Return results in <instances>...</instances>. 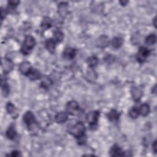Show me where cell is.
I'll list each match as a JSON object with an SVG mask.
<instances>
[{
	"label": "cell",
	"mask_w": 157,
	"mask_h": 157,
	"mask_svg": "<svg viewBox=\"0 0 157 157\" xmlns=\"http://www.w3.org/2000/svg\"><path fill=\"white\" fill-rule=\"evenodd\" d=\"M23 120L29 131H35L36 129H37V122L34 115L31 111H27L23 115Z\"/></svg>",
	"instance_id": "cell-1"
},
{
	"label": "cell",
	"mask_w": 157,
	"mask_h": 157,
	"mask_svg": "<svg viewBox=\"0 0 157 157\" xmlns=\"http://www.w3.org/2000/svg\"><path fill=\"white\" fill-rule=\"evenodd\" d=\"M36 45L35 39L31 35L25 37L24 41L21 45L20 52L24 55H29Z\"/></svg>",
	"instance_id": "cell-2"
},
{
	"label": "cell",
	"mask_w": 157,
	"mask_h": 157,
	"mask_svg": "<svg viewBox=\"0 0 157 157\" xmlns=\"http://www.w3.org/2000/svg\"><path fill=\"white\" fill-rule=\"evenodd\" d=\"M85 124L82 122L78 121L69 129L68 132L77 139L85 136Z\"/></svg>",
	"instance_id": "cell-3"
},
{
	"label": "cell",
	"mask_w": 157,
	"mask_h": 157,
	"mask_svg": "<svg viewBox=\"0 0 157 157\" xmlns=\"http://www.w3.org/2000/svg\"><path fill=\"white\" fill-rule=\"evenodd\" d=\"M100 113L98 110H93L90 112L86 117V121L91 128L95 127L97 125Z\"/></svg>",
	"instance_id": "cell-4"
},
{
	"label": "cell",
	"mask_w": 157,
	"mask_h": 157,
	"mask_svg": "<svg viewBox=\"0 0 157 157\" xmlns=\"http://www.w3.org/2000/svg\"><path fill=\"white\" fill-rule=\"evenodd\" d=\"M150 55V50L145 47H140L136 55V59L139 63H144Z\"/></svg>",
	"instance_id": "cell-5"
},
{
	"label": "cell",
	"mask_w": 157,
	"mask_h": 157,
	"mask_svg": "<svg viewBox=\"0 0 157 157\" xmlns=\"http://www.w3.org/2000/svg\"><path fill=\"white\" fill-rule=\"evenodd\" d=\"M66 110L68 114L75 115L79 111V105L77 101L72 100L69 101L66 105Z\"/></svg>",
	"instance_id": "cell-6"
},
{
	"label": "cell",
	"mask_w": 157,
	"mask_h": 157,
	"mask_svg": "<svg viewBox=\"0 0 157 157\" xmlns=\"http://www.w3.org/2000/svg\"><path fill=\"white\" fill-rule=\"evenodd\" d=\"M1 67L4 74H8L13 69V63L9 58H2L1 61Z\"/></svg>",
	"instance_id": "cell-7"
},
{
	"label": "cell",
	"mask_w": 157,
	"mask_h": 157,
	"mask_svg": "<svg viewBox=\"0 0 157 157\" xmlns=\"http://www.w3.org/2000/svg\"><path fill=\"white\" fill-rule=\"evenodd\" d=\"M76 52L77 50L75 48L71 47L66 48L63 52V58L67 60H72L75 57Z\"/></svg>",
	"instance_id": "cell-8"
},
{
	"label": "cell",
	"mask_w": 157,
	"mask_h": 157,
	"mask_svg": "<svg viewBox=\"0 0 157 157\" xmlns=\"http://www.w3.org/2000/svg\"><path fill=\"white\" fill-rule=\"evenodd\" d=\"M109 37L106 35L100 36L96 40V45L100 48H104L109 45Z\"/></svg>",
	"instance_id": "cell-9"
},
{
	"label": "cell",
	"mask_w": 157,
	"mask_h": 157,
	"mask_svg": "<svg viewBox=\"0 0 157 157\" xmlns=\"http://www.w3.org/2000/svg\"><path fill=\"white\" fill-rule=\"evenodd\" d=\"M131 93L133 100L136 102H139L143 95L142 90L137 86H132L131 90Z\"/></svg>",
	"instance_id": "cell-10"
},
{
	"label": "cell",
	"mask_w": 157,
	"mask_h": 157,
	"mask_svg": "<svg viewBox=\"0 0 157 157\" xmlns=\"http://www.w3.org/2000/svg\"><path fill=\"white\" fill-rule=\"evenodd\" d=\"M31 69L32 67L31 66V64L28 61H23L19 64L18 66V69L20 73L25 75H27V74L29 72Z\"/></svg>",
	"instance_id": "cell-11"
},
{
	"label": "cell",
	"mask_w": 157,
	"mask_h": 157,
	"mask_svg": "<svg viewBox=\"0 0 157 157\" xmlns=\"http://www.w3.org/2000/svg\"><path fill=\"white\" fill-rule=\"evenodd\" d=\"M109 154L111 156H122L124 155V151L117 144H114L109 150Z\"/></svg>",
	"instance_id": "cell-12"
},
{
	"label": "cell",
	"mask_w": 157,
	"mask_h": 157,
	"mask_svg": "<svg viewBox=\"0 0 157 157\" xmlns=\"http://www.w3.org/2000/svg\"><path fill=\"white\" fill-rule=\"evenodd\" d=\"M26 76L28 77V78L30 80H32V81L37 80L42 78V75L39 72V71H38L36 68H33V67Z\"/></svg>",
	"instance_id": "cell-13"
},
{
	"label": "cell",
	"mask_w": 157,
	"mask_h": 157,
	"mask_svg": "<svg viewBox=\"0 0 157 157\" xmlns=\"http://www.w3.org/2000/svg\"><path fill=\"white\" fill-rule=\"evenodd\" d=\"M6 109L7 112L9 115H10L13 118H15L18 116L17 109H16L15 106L11 102H8L6 104Z\"/></svg>",
	"instance_id": "cell-14"
},
{
	"label": "cell",
	"mask_w": 157,
	"mask_h": 157,
	"mask_svg": "<svg viewBox=\"0 0 157 157\" xmlns=\"http://www.w3.org/2000/svg\"><path fill=\"white\" fill-rule=\"evenodd\" d=\"M56 44L57 43L53 40V38H50L45 40V48L47 49V50L50 53H54L55 51Z\"/></svg>",
	"instance_id": "cell-15"
},
{
	"label": "cell",
	"mask_w": 157,
	"mask_h": 157,
	"mask_svg": "<svg viewBox=\"0 0 157 157\" xmlns=\"http://www.w3.org/2000/svg\"><path fill=\"white\" fill-rule=\"evenodd\" d=\"M17 136V131L15 129V126L13 124L9 126L8 129L6 132V136L9 140H13Z\"/></svg>",
	"instance_id": "cell-16"
},
{
	"label": "cell",
	"mask_w": 157,
	"mask_h": 157,
	"mask_svg": "<svg viewBox=\"0 0 157 157\" xmlns=\"http://www.w3.org/2000/svg\"><path fill=\"white\" fill-rule=\"evenodd\" d=\"M68 119V116L67 113L64 112H61L57 113L55 116V120L57 123H65Z\"/></svg>",
	"instance_id": "cell-17"
},
{
	"label": "cell",
	"mask_w": 157,
	"mask_h": 157,
	"mask_svg": "<svg viewBox=\"0 0 157 157\" xmlns=\"http://www.w3.org/2000/svg\"><path fill=\"white\" fill-rule=\"evenodd\" d=\"M58 13L62 17H65L68 12V4L67 2H61L58 6Z\"/></svg>",
	"instance_id": "cell-18"
},
{
	"label": "cell",
	"mask_w": 157,
	"mask_h": 157,
	"mask_svg": "<svg viewBox=\"0 0 157 157\" xmlns=\"http://www.w3.org/2000/svg\"><path fill=\"white\" fill-rule=\"evenodd\" d=\"M41 78L42 81L40 84V87L43 89H48L53 83L52 79L47 75L42 77Z\"/></svg>",
	"instance_id": "cell-19"
},
{
	"label": "cell",
	"mask_w": 157,
	"mask_h": 157,
	"mask_svg": "<svg viewBox=\"0 0 157 157\" xmlns=\"http://www.w3.org/2000/svg\"><path fill=\"white\" fill-rule=\"evenodd\" d=\"M107 118L112 122L117 121L118 120L120 117V113L115 109H112L107 115Z\"/></svg>",
	"instance_id": "cell-20"
},
{
	"label": "cell",
	"mask_w": 157,
	"mask_h": 157,
	"mask_svg": "<svg viewBox=\"0 0 157 157\" xmlns=\"http://www.w3.org/2000/svg\"><path fill=\"white\" fill-rule=\"evenodd\" d=\"M110 43L113 48L118 49L122 46L123 44V39L120 37H115L112 39Z\"/></svg>",
	"instance_id": "cell-21"
},
{
	"label": "cell",
	"mask_w": 157,
	"mask_h": 157,
	"mask_svg": "<svg viewBox=\"0 0 157 157\" xmlns=\"http://www.w3.org/2000/svg\"><path fill=\"white\" fill-rule=\"evenodd\" d=\"M52 25V20L48 17H45L40 23V27L43 30H46L51 28Z\"/></svg>",
	"instance_id": "cell-22"
},
{
	"label": "cell",
	"mask_w": 157,
	"mask_h": 157,
	"mask_svg": "<svg viewBox=\"0 0 157 157\" xmlns=\"http://www.w3.org/2000/svg\"><path fill=\"white\" fill-rule=\"evenodd\" d=\"M1 90L2 94L4 96L6 97L9 95L10 92V87L8 83H7L6 79L1 78Z\"/></svg>",
	"instance_id": "cell-23"
},
{
	"label": "cell",
	"mask_w": 157,
	"mask_h": 157,
	"mask_svg": "<svg viewBox=\"0 0 157 157\" xmlns=\"http://www.w3.org/2000/svg\"><path fill=\"white\" fill-rule=\"evenodd\" d=\"M64 33L60 30H55L53 34V39L56 43L61 42L64 39Z\"/></svg>",
	"instance_id": "cell-24"
},
{
	"label": "cell",
	"mask_w": 157,
	"mask_h": 157,
	"mask_svg": "<svg viewBox=\"0 0 157 157\" xmlns=\"http://www.w3.org/2000/svg\"><path fill=\"white\" fill-rule=\"evenodd\" d=\"M139 110V114H140L143 117H146L150 113V108L148 104L144 103L140 105Z\"/></svg>",
	"instance_id": "cell-25"
},
{
	"label": "cell",
	"mask_w": 157,
	"mask_h": 157,
	"mask_svg": "<svg viewBox=\"0 0 157 157\" xmlns=\"http://www.w3.org/2000/svg\"><path fill=\"white\" fill-rule=\"evenodd\" d=\"M86 63L90 68L94 69V67H96L98 63V59L95 55H93L87 58Z\"/></svg>",
	"instance_id": "cell-26"
},
{
	"label": "cell",
	"mask_w": 157,
	"mask_h": 157,
	"mask_svg": "<svg viewBox=\"0 0 157 157\" xmlns=\"http://www.w3.org/2000/svg\"><path fill=\"white\" fill-rule=\"evenodd\" d=\"M19 3H20L19 1H16V0L9 1H8L7 8V11L9 12H10V13H12V12H15L16 7L19 4Z\"/></svg>",
	"instance_id": "cell-27"
},
{
	"label": "cell",
	"mask_w": 157,
	"mask_h": 157,
	"mask_svg": "<svg viewBox=\"0 0 157 157\" xmlns=\"http://www.w3.org/2000/svg\"><path fill=\"white\" fill-rule=\"evenodd\" d=\"M86 79L90 81V82H93L97 78V74L96 72L94 71L93 69L90 68L89 71L87 72L86 75Z\"/></svg>",
	"instance_id": "cell-28"
},
{
	"label": "cell",
	"mask_w": 157,
	"mask_h": 157,
	"mask_svg": "<svg viewBox=\"0 0 157 157\" xmlns=\"http://www.w3.org/2000/svg\"><path fill=\"white\" fill-rule=\"evenodd\" d=\"M156 42V36L155 34H150L145 38V42L149 45H154Z\"/></svg>",
	"instance_id": "cell-29"
},
{
	"label": "cell",
	"mask_w": 157,
	"mask_h": 157,
	"mask_svg": "<svg viewBox=\"0 0 157 157\" xmlns=\"http://www.w3.org/2000/svg\"><path fill=\"white\" fill-rule=\"evenodd\" d=\"M139 115V110L137 107H132L129 110V115L132 118H137Z\"/></svg>",
	"instance_id": "cell-30"
},
{
	"label": "cell",
	"mask_w": 157,
	"mask_h": 157,
	"mask_svg": "<svg viewBox=\"0 0 157 157\" xmlns=\"http://www.w3.org/2000/svg\"><path fill=\"white\" fill-rule=\"evenodd\" d=\"M7 12H8V11H7V9H4L2 7L1 8V20H3L6 18V17L7 14Z\"/></svg>",
	"instance_id": "cell-31"
},
{
	"label": "cell",
	"mask_w": 157,
	"mask_h": 157,
	"mask_svg": "<svg viewBox=\"0 0 157 157\" xmlns=\"http://www.w3.org/2000/svg\"><path fill=\"white\" fill-rule=\"evenodd\" d=\"M9 156H13V157H19L21 156V154L20 151L18 150H13L10 154L9 155Z\"/></svg>",
	"instance_id": "cell-32"
},
{
	"label": "cell",
	"mask_w": 157,
	"mask_h": 157,
	"mask_svg": "<svg viewBox=\"0 0 157 157\" xmlns=\"http://www.w3.org/2000/svg\"><path fill=\"white\" fill-rule=\"evenodd\" d=\"M152 150L155 153H156L157 151V145H156V140H155L152 144Z\"/></svg>",
	"instance_id": "cell-33"
},
{
	"label": "cell",
	"mask_w": 157,
	"mask_h": 157,
	"mask_svg": "<svg viewBox=\"0 0 157 157\" xmlns=\"http://www.w3.org/2000/svg\"><path fill=\"white\" fill-rule=\"evenodd\" d=\"M128 2V1H120V3L121 4V6H125L126 5V4Z\"/></svg>",
	"instance_id": "cell-34"
},
{
	"label": "cell",
	"mask_w": 157,
	"mask_h": 157,
	"mask_svg": "<svg viewBox=\"0 0 157 157\" xmlns=\"http://www.w3.org/2000/svg\"><path fill=\"white\" fill-rule=\"evenodd\" d=\"M156 17H155L154 19H153V25H154V26H155V27H156Z\"/></svg>",
	"instance_id": "cell-35"
}]
</instances>
